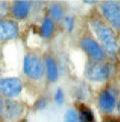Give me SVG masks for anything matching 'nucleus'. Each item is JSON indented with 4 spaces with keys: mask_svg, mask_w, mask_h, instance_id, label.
Here are the masks:
<instances>
[{
    "mask_svg": "<svg viewBox=\"0 0 120 122\" xmlns=\"http://www.w3.org/2000/svg\"><path fill=\"white\" fill-rule=\"evenodd\" d=\"M91 26L99 38V41L102 42L107 54L110 56L116 55L118 46L113 30L99 20H93L91 22Z\"/></svg>",
    "mask_w": 120,
    "mask_h": 122,
    "instance_id": "nucleus-1",
    "label": "nucleus"
},
{
    "mask_svg": "<svg viewBox=\"0 0 120 122\" xmlns=\"http://www.w3.org/2000/svg\"><path fill=\"white\" fill-rule=\"evenodd\" d=\"M114 72V67L110 64H103L99 62H91L87 65L85 75L91 81L102 82L111 77Z\"/></svg>",
    "mask_w": 120,
    "mask_h": 122,
    "instance_id": "nucleus-2",
    "label": "nucleus"
},
{
    "mask_svg": "<svg viewBox=\"0 0 120 122\" xmlns=\"http://www.w3.org/2000/svg\"><path fill=\"white\" fill-rule=\"evenodd\" d=\"M23 72L30 79L37 80L44 76V65L35 55H27L23 60Z\"/></svg>",
    "mask_w": 120,
    "mask_h": 122,
    "instance_id": "nucleus-3",
    "label": "nucleus"
},
{
    "mask_svg": "<svg viewBox=\"0 0 120 122\" xmlns=\"http://www.w3.org/2000/svg\"><path fill=\"white\" fill-rule=\"evenodd\" d=\"M101 10L105 18L114 27L120 28V5L113 1H105L102 3Z\"/></svg>",
    "mask_w": 120,
    "mask_h": 122,
    "instance_id": "nucleus-4",
    "label": "nucleus"
},
{
    "mask_svg": "<svg viewBox=\"0 0 120 122\" xmlns=\"http://www.w3.org/2000/svg\"><path fill=\"white\" fill-rule=\"evenodd\" d=\"M22 90L21 81L17 78H6L0 80V93L6 97H15Z\"/></svg>",
    "mask_w": 120,
    "mask_h": 122,
    "instance_id": "nucleus-5",
    "label": "nucleus"
},
{
    "mask_svg": "<svg viewBox=\"0 0 120 122\" xmlns=\"http://www.w3.org/2000/svg\"><path fill=\"white\" fill-rule=\"evenodd\" d=\"M80 43H81L82 49L95 62H99V61L104 59V51L101 49V46L94 40H92L90 37H84Z\"/></svg>",
    "mask_w": 120,
    "mask_h": 122,
    "instance_id": "nucleus-6",
    "label": "nucleus"
},
{
    "mask_svg": "<svg viewBox=\"0 0 120 122\" xmlns=\"http://www.w3.org/2000/svg\"><path fill=\"white\" fill-rule=\"evenodd\" d=\"M18 34V26L11 20L0 21V41L11 40Z\"/></svg>",
    "mask_w": 120,
    "mask_h": 122,
    "instance_id": "nucleus-7",
    "label": "nucleus"
},
{
    "mask_svg": "<svg viewBox=\"0 0 120 122\" xmlns=\"http://www.w3.org/2000/svg\"><path fill=\"white\" fill-rule=\"evenodd\" d=\"M116 104L115 95L110 90H104L99 96V106L103 111L111 112Z\"/></svg>",
    "mask_w": 120,
    "mask_h": 122,
    "instance_id": "nucleus-8",
    "label": "nucleus"
},
{
    "mask_svg": "<svg viewBox=\"0 0 120 122\" xmlns=\"http://www.w3.org/2000/svg\"><path fill=\"white\" fill-rule=\"evenodd\" d=\"M29 10H30V2L21 0V1L15 2L13 8H12V13L16 18L23 19L28 15Z\"/></svg>",
    "mask_w": 120,
    "mask_h": 122,
    "instance_id": "nucleus-9",
    "label": "nucleus"
},
{
    "mask_svg": "<svg viewBox=\"0 0 120 122\" xmlns=\"http://www.w3.org/2000/svg\"><path fill=\"white\" fill-rule=\"evenodd\" d=\"M45 69L46 73H48V78L51 82L57 81L58 79V67L55 64V60L50 56H48L45 59Z\"/></svg>",
    "mask_w": 120,
    "mask_h": 122,
    "instance_id": "nucleus-10",
    "label": "nucleus"
},
{
    "mask_svg": "<svg viewBox=\"0 0 120 122\" xmlns=\"http://www.w3.org/2000/svg\"><path fill=\"white\" fill-rule=\"evenodd\" d=\"M79 122H95V117L92 110L87 106H82L80 108Z\"/></svg>",
    "mask_w": 120,
    "mask_h": 122,
    "instance_id": "nucleus-11",
    "label": "nucleus"
},
{
    "mask_svg": "<svg viewBox=\"0 0 120 122\" xmlns=\"http://www.w3.org/2000/svg\"><path fill=\"white\" fill-rule=\"evenodd\" d=\"M54 32V22L49 17L45 18L41 26V33L44 37H50Z\"/></svg>",
    "mask_w": 120,
    "mask_h": 122,
    "instance_id": "nucleus-12",
    "label": "nucleus"
},
{
    "mask_svg": "<svg viewBox=\"0 0 120 122\" xmlns=\"http://www.w3.org/2000/svg\"><path fill=\"white\" fill-rule=\"evenodd\" d=\"M20 113V109L18 107V105L15 103H10L8 104L7 107L5 108V116H7L8 118H14L17 117Z\"/></svg>",
    "mask_w": 120,
    "mask_h": 122,
    "instance_id": "nucleus-13",
    "label": "nucleus"
},
{
    "mask_svg": "<svg viewBox=\"0 0 120 122\" xmlns=\"http://www.w3.org/2000/svg\"><path fill=\"white\" fill-rule=\"evenodd\" d=\"M50 15L54 17L55 19H62L63 16H64V10L62 6L60 4H54L51 5L50 8Z\"/></svg>",
    "mask_w": 120,
    "mask_h": 122,
    "instance_id": "nucleus-14",
    "label": "nucleus"
},
{
    "mask_svg": "<svg viewBox=\"0 0 120 122\" xmlns=\"http://www.w3.org/2000/svg\"><path fill=\"white\" fill-rule=\"evenodd\" d=\"M65 122H79V115L75 110H68L65 114Z\"/></svg>",
    "mask_w": 120,
    "mask_h": 122,
    "instance_id": "nucleus-15",
    "label": "nucleus"
},
{
    "mask_svg": "<svg viewBox=\"0 0 120 122\" xmlns=\"http://www.w3.org/2000/svg\"><path fill=\"white\" fill-rule=\"evenodd\" d=\"M64 98H65V96H64L63 90L58 89L57 91H55V101L58 104H62L64 102Z\"/></svg>",
    "mask_w": 120,
    "mask_h": 122,
    "instance_id": "nucleus-16",
    "label": "nucleus"
},
{
    "mask_svg": "<svg viewBox=\"0 0 120 122\" xmlns=\"http://www.w3.org/2000/svg\"><path fill=\"white\" fill-rule=\"evenodd\" d=\"M8 12V4L6 2H0V19L3 18Z\"/></svg>",
    "mask_w": 120,
    "mask_h": 122,
    "instance_id": "nucleus-17",
    "label": "nucleus"
},
{
    "mask_svg": "<svg viewBox=\"0 0 120 122\" xmlns=\"http://www.w3.org/2000/svg\"><path fill=\"white\" fill-rule=\"evenodd\" d=\"M65 23H66V25L68 26V29L70 30V31H72V30L74 29L75 21H74V19H73L72 17H67V18L65 19Z\"/></svg>",
    "mask_w": 120,
    "mask_h": 122,
    "instance_id": "nucleus-18",
    "label": "nucleus"
},
{
    "mask_svg": "<svg viewBox=\"0 0 120 122\" xmlns=\"http://www.w3.org/2000/svg\"><path fill=\"white\" fill-rule=\"evenodd\" d=\"M45 106V101L44 99H41V100H40L38 101V107H40V108H44Z\"/></svg>",
    "mask_w": 120,
    "mask_h": 122,
    "instance_id": "nucleus-19",
    "label": "nucleus"
},
{
    "mask_svg": "<svg viewBox=\"0 0 120 122\" xmlns=\"http://www.w3.org/2000/svg\"><path fill=\"white\" fill-rule=\"evenodd\" d=\"M104 122H119V121L115 120V119H107V120H105Z\"/></svg>",
    "mask_w": 120,
    "mask_h": 122,
    "instance_id": "nucleus-20",
    "label": "nucleus"
},
{
    "mask_svg": "<svg viewBox=\"0 0 120 122\" xmlns=\"http://www.w3.org/2000/svg\"><path fill=\"white\" fill-rule=\"evenodd\" d=\"M2 106H3V103H2V100H1V98H0V110H1Z\"/></svg>",
    "mask_w": 120,
    "mask_h": 122,
    "instance_id": "nucleus-21",
    "label": "nucleus"
},
{
    "mask_svg": "<svg viewBox=\"0 0 120 122\" xmlns=\"http://www.w3.org/2000/svg\"><path fill=\"white\" fill-rule=\"evenodd\" d=\"M117 108H118V112H119V115H120V101L118 102V106H117Z\"/></svg>",
    "mask_w": 120,
    "mask_h": 122,
    "instance_id": "nucleus-22",
    "label": "nucleus"
}]
</instances>
